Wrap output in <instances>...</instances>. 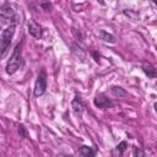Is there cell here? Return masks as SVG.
Wrapping results in <instances>:
<instances>
[{"label":"cell","mask_w":157,"mask_h":157,"mask_svg":"<svg viewBox=\"0 0 157 157\" xmlns=\"http://www.w3.org/2000/svg\"><path fill=\"white\" fill-rule=\"evenodd\" d=\"M21 48H22V44L21 43L17 44L15 50H13V53H12V55L10 56V59H9L7 64H6V67H5V71H6L7 75L15 74L22 66L23 59H22V49Z\"/></svg>","instance_id":"6da1fadb"},{"label":"cell","mask_w":157,"mask_h":157,"mask_svg":"<svg viewBox=\"0 0 157 157\" xmlns=\"http://www.w3.org/2000/svg\"><path fill=\"white\" fill-rule=\"evenodd\" d=\"M15 27L16 26H7L0 36V58L1 59H4L9 53V49L11 45V39L15 34Z\"/></svg>","instance_id":"7a4b0ae2"},{"label":"cell","mask_w":157,"mask_h":157,"mask_svg":"<svg viewBox=\"0 0 157 157\" xmlns=\"http://www.w3.org/2000/svg\"><path fill=\"white\" fill-rule=\"evenodd\" d=\"M0 18L4 23H9L10 26H16L18 23V16L12 5L9 2H4L2 5H0Z\"/></svg>","instance_id":"3957f363"},{"label":"cell","mask_w":157,"mask_h":157,"mask_svg":"<svg viewBox=\"0 0 157 157\" xmlns=\"http://www.w3.org/2000/svg\"><path fill=\"white\" fill-rule=\"evenodd\" d=\"M45 90H47V72L45 70H40L34 85V96L36 97L43 96L45 93Z\"/></svg>","instance_id":"277c9868"},{"label":"cell","mask_w":157,"mask_h":157,"mask_svg":"<svg viewBox=\"0 0 157 157\" xmlns=\"http://www.w3.org/2000/svg\"><path fill=\"white\" fill-rule=\"evenodd\" d=\"M93 103H94V105H96L97 108H99V109H108V108H112V107L114 105L113 102H112L109 98H107L103 93L97 94V96L94 97V99H93Z\"/></svg>","instance_id":"5b68a950"},{"label":"cell","mask_w":157,"mask_h":157,"mask_svg":"<svg viewBox=\"0 0 157 157\" xmlns=\"http://www.w3.org/2000/svg\"><path fill=\"white\" fill-rule=\"evenodd\" d=\"M27 27H28V33H29L32 37H34V38H37V39L42 38L43 29H42V27H40L37 22H28Z\"/></svg>","instance_id":"8992f818"},{"label":"cell","mask_w":157,"mask_h":157,"mask_svg":"<svg viewBox=\"0 0 157 157\" xmlns=\"http://www.w3.org/2000/svg\"><path fill=\"white\" fill-rule=\"evenodd\" d=\"M71 108H72V112H74L75 115L80 117L82 114V112H83V102L78 96H75V98L72 99Z\"/></svg>","instance_id":"52a82bcc"},{"label":"cell","mask_w":157,"mask_h":157,"mask_svg":"<svg viewBox=\"0 0 157 157\" xmlns=\"http://www.w3.org/2000/svg\"><path fill=\"white\" fill-rule=\"evenodd\" d=\"M78 153L82 157H94L97 153V148L93 146H87V145H82L78 147Z\"/></svg>","instance_id":"ba28073f"},{"label":"cell","mask_w":157,"mask_h":157,"mask_svg":"<svg viewBox=\"0 0 157 157\" xmlns=\"http://www.w3.org/2000/svg\"><path fill=\"white\" fill-rule=\"evenodd\" d=\"M142 71H144L145 75H146L147 77H150V78H155V77H156V69H155V66H153L151 63H148V61L142 63Z\"/></svg>","instance_id":"9c48e42d"},{"label":"cell","mask_w":157,"mask_h":157,"mask_svg":"<svg viewBox=\"0 0 157 157\" xmlns=\"http://www.w3.org/2000/svg\"><path fill=\"white\" fill-rule=\"evenodd\" d=\"M71 52H72V54L76 56V58H78L80 60H85L86 59V53H85V50L77 44V43H74L72 45H71Z\"/></svg>","instance_id":"30bf717a"},{"label":"cell","mask_w":157,"mask_h":157,"mask_svg":"<svg viewBox=\"0 0 157 157\" xmlns=\"http://www.w3.org/2000/svg\"><path fill=\"white\" fill-rule=\"evenodd\" d=\"M110 93L117 98H123V97L128 96V92L120 86H112L110 87Z\"/></svg>","instance_id":"8fae6325"},{"label":"cell","mask_w":157,"mask_h":157,"mask_svg":"<svg viewBox=\"0 0 157 157\" xmlns=\"http://www.w3.org/2000/svg\"><path fill=\"white\" fill-rule=\"evenodd\" d=\"M101 33V37H102V39L104 40V42H107V43H115V37L112 34V33H108V32H105V31H101L99 32Z\"/></svg>","instance_id":"7c38bea8"},{"label":"cell","mask_w":157,"mask_h":157,"mask_svg":"<svg viewBox=\"0 0 157 157\" xmlns=\"http://www.w3.org/2000/svg\"><path fill=\"white\" fill-rule=\"evenodd\" d=\"M126 147H128V142H126V141H121V142L117 146V148H115L117 156H118V157H121V155L124 153V151L126 150Z\"/></svg>","instance_id":"4fadbf2b"},{"label":"cell","mask_w":157,"mask_h":157,"mask_svg":"<svg viewBox=\"0 0 157 157\" xmlns=\"http://www.w3.org/2000/svg\"><path fill=\"white\" fill-rule=\"evenodd\" d=\"M134 157H146V152L141 147H134Z\"/></svg>","instance_id":"5bb4252c"},{"label":"cell","mask_w":157,"mask_h":157,"mask_svg":"<svg viewBox=\"0 0 157 157\" xmlns=\"http://www.w3.org/2000/svg\"><path fill=\"white\" fill-rule=\"evenodd\" d=\"M39 5H40V6H42L44 10H49V9H52V6H53L50 2H40Z\"/></svg>","instance_id":"9a60e30c"},{"label":"cell","mask_w":157,"mask_h":157,"mask_svg":"<svg viewBox=\"0 0 157 157\" xmlns=\"http://www.w3.org/2000/svg\"><path fill=\"white\" fill-rule=\"evenodd\" d=\"M18 131H20V134H21L23 137H27V134H26V131H25L23 125H20V126H18Z\"/></svg>","instance_id":"2e32d148"},{"label":"cell","mask_w":157,"mask_h":157,"mask_svg":"<svg viewBox=\"0 0 157 157\" xmlns=\"http://www.w3.org/2000/svg\"><path fill=\"white\" fill-rule=\"evenodd\" d=\"M92 55L94 56V60L98 63V61H99V55H97V53H96V52H92Z\"/></svg>","instance_id":"e0dca14e"}]
</instances>
